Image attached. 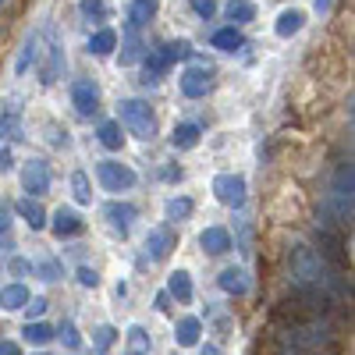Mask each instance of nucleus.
<instances>
[{"mask_svg":"<svg viewBox=\"0 0 355 355\" xmlns=\"http://www.w3.org/2000/svg\"><path fill=\"white\" fill-rule=\"evenodd\" d=\"M291 277L306 291H320V284H327V270H323V256L309 245H291Z\"/></svg>","mask_w":355,"mask_h":355,"instance_id":"obj_1","label":"nucleus"},{"mask_svg":"<svg viewBox=\"0 0 355 355\" xmlns=\"http://www.w3.org/2000/svg\"><path fill=\"white\" fill-rule=\"evenodd\" d=\"M121 125H125L135 139H153L157 117H153L150 103H142V100H125V103H121Z\"/></svg>","mask_w":355,"mask_h":355,"instance_id":"obj_2","label":"nucleus"},{"mask_svg":"<svg viewBox=\"0 0 355 355\" xmlns=\"http://www.w3.org/2000/svg\"><path fill=\"white\" fill-rule=\"evenodd\" d=\"M96 178H100V185L107 189V192H128V189H135V171L128 167V164H117V160H100L96 164Z\"/></svg>","mask_w":355,"mask_h":355,"instance_id":"obj_3","label":"nucleus"},{"mask_svg":"<svg viewBox=\"0 0 355 355\" xmlns=\"http://www.w3.org/2000/svg\"><path fill=\"white\" fill-rule=\"evenodd\" d=\"M331 202L338 220H352V164H341L334 174V189H331Z\"/></svg>","mask_w":355,"mask_h":355,"instance_id":"obj_4","label":"nucleus"},{"mask_svg":"<svg viewBox=\"0 0 355 355\" xmlns=\"http://www.w3.org/2000/svg\"><path fill=\"white\" fill-rule=\"evenodd\" d=\"M214 196L224 206H231V210H239L245 202V178L242 174H217L214 178Z\"/></svg>","mask_w":355,"mask_h":355,"instance_id":"obj_5","label":"nucleus"},{"mask_svg":"<svg viewBox=\"0 0 355 355\" xmlns=\"http://www.w3.org/2000/svg\"><path fill=\"white\" fill-rule=\"evenodd\" d=\"M21 192H28V196H46L50 192V167L43 164V160H28L25 167H21Z\"/></svg>","mask_w":355,"mask_h":355,"instance_id":"obj_6","label":"nucleus"},{"mask_svg":"<svg viewBox=\"0 0 355 355\" xmlns=\"http://www.w3.org/2000/svg\"><path fill=\"white\" fill-rule=\"evenodd\" d=\"M71 103H75V110H78L82 117L96 114V110H100V89H96V82H89V78L75 82V85H71Z\"/></svg>","mask_w":355,"mask_h":355,"instance_id":"obj_7","label":"nucleus"},{"mask_svg":"<svg viewBox=\"0 0 355 355\" xmlns=\"http://www.w3.org/2000/svg\"><path fill=\"white\" fill-rule=\"evenodd\" d=\"M64 71V50H61V40L50 36V46H46V64H40V82L43 85H53Z\"/></svg>","mask_w":355,"mask_h":355,"instance_id":"obj_8","label":"nucleus"},{"mask_svg":"<svg viewBox=\"0 0 355 355\" xmlns=\"http://www.w3.org/2000/svg\"><path fill=\"white\" fill-rule=\"evenodd\" d=\"M174 249V231L171 227H153L150 234H146V256H150L153 263L167 259Z\"/></svg>","mask_w":355,"mask_h":355,"instance_id":"obj_9","label":"nucleus"},{"mask_svg":"<svg viewBox=\"0 0 355 355\" xmlns=\"http://www.w3.org/2000/svg\"><path fill=\"white\" fill-rule=\"evenodd\" d=\"M103 217L110 220V227H114V231L128 234V227H132V220L139 217V210H135L132 202H107V206H103Z\"/></svg>","mask_w":355,"mask_h":355,"instance_id":"obj_10","label":"nucleus"},{"mask_svg":"<svg viewBox=\"0 0 355 355\" xmlns=\"http://www.w3.org/2000/svg\"><path fill=\"white\" fill-rule=\"evenodd\" d=\"M206 89H210V71H206V68H185L182 71V93L189 100L206 96Z\"/></svg>","mask_w":355,"mask_h":355,"instance_id":"obj_11","label":"nucleus"},{"mask_svg":"<svg viewBox=\"0 0 355 355\" xmlns=\"http://www.w3.org/2000/svg\"><path fill=\"white\" fill-rule=\"evenodd\" d=\"M199 245H202V252H210V256H224L227 249H231V234H227V227H206L202 234H199Z\"/></svg>","mask_w":355,"mask_h":355,"instance_id":"obj_12","label":"nucleus"},{"mask_svg":"<svg viewBox=\"0 0 355 355\" xmlns=\"http://www.w3.org/2000/svg\"><path fill=\"white\" fill-rule=\"evenodd\" d=\"M53 234L57 239H75V234L82 231V217L75 214V210H68V206H61V210L53 214Z\"/></svg>","mask_w":355,"mask_h":355,"instance_id":"obj_13","label":"nucleus"},{"mask_svg":"<svg viewBox=\"0 0 355 355\" xmlns=\"http://www.w3.org/2000/svg\"><path fill=\"white\" fill-rule=\"evenodd\" d=\"M15 210L28 220V227H33V231H43V227H46V210L40 206V199H36V196H25V199H18Z\"/></svg>","mask_w":355,"mask_h":355,"instance_id":"obj_14","label":"nucleus"},{"mask_svg":"<svg viewBox=\"0 0 355 355\" xmlns=\"http://www.w3.org/2000/svg\"><path fill=\"white\" fill-rule=\"evenodd\" d=\"M199 334H202V323H199L196 316H182V320H178V327H174V341H178V348H192V345H199Z\"/></svg>","mask_w":355,"mask_h":355,"instance_id":"obj_15","label":"nucleus"},{"mask_svg":"<svg viewBox=\"0 0 355 355\" xmlns=\"http://www.w3.org/2000/svg\"><path fill=\"white\" fill-rule=\"evenodd\" d=\"M316 245H320V256H327L331 263H338V266H341L345 252H341V239H338L334 231H327V227H320V231H316Z\"/></svg>","mask_w":355,"mask_h":355,"instance_id":"obj_16","label":"nucleus"},{"mask_svg":"<svg viewBox=\"0 0 355 355\" xmlns=\"http://www.w3.org/2000/svg\"><path fill=\"white\" fill-rule=\"evenodd\" d=\"M160 8V0H132V8H128V25L142 28V25H150L153 15Z\"/></svg>","mask_w":355,"mask_h":355,"instance_id":"obj_17","label":"nucleus"},{"mask_svg":"<svg viewBox=\"0 0 355 355\" xmlns=\"http://www.w3.org/2000/svg\"><path fill=\"white\" fill-rule=\"evenodd\" d=\"M167 295H171V299H178V302H192V277H189V270H174L171 274Z\"/></svg>","mask_w":355,"mask_h":355,"instance_id":"obj_18","label":"nucleus"},{"mask_svg":"<svg viewBox=\"0 0 355 355\" xmlns=\"http://www.w3.org/2000/svg\"><path fill=\"white\" fill-rule=\"evenodd\" d=\"M25 302H28V288L25 284H8L4 291H0V309H4V313L25 309Z\"/></svg>","mask_w":355,"mask_h":355,"instance_id":"obj_19","label":"nucleus"},{"mask_svg":"<svg viewBox=\"0 0 355 355\" xmlns=\"http://www.w3.org/2000/svg\"><path fill=\"white\" fill-rule=\"evenodd\" d=\"M199 135H202V128L196 121H185V125L174 128L171 142H174V150H192V146H199Z\"/></svg>","mask_w":355,"mask_h":355,"instance_id":"obj_20","label":"nucleus"},{"mask_svg":"<svg viewBox=\"0 0 355 355\" xmlns=\"http://www.w3.org/2000/svg\"><path fill=\"white\" fill-rule=\"evenodd\" d=\"M142 57V40H139V28L128 25L125 28V40H121V64H135Z\"/></svg>","mask_w":355,"mask_h":355,"instance_id":"obj_21","label":"nucleus"},{"mask_svg":"<svg viewBox=\"0 0 355 355\" xmlns=\"http://www.w3.org/2000/svg\"><path fill=\"white\" fill-rule=\"evenodd\" d=\"M0 139H25L21 135V114H18V107H11V110H4L0 114Z\"/></svg>","mask_w":355,"mask_h":355,"instance_id":"obj_22","label":"nucleus"},{"mask_svg":"<svg viewBox=\"0 0 355 355\" xmlns=\"http://www.w3.org/2000/svg\"><path fill=\"white\" fill-rule=\"evenodd\" d=\"M167 57L157 50V53H150V57H146V68H142V82H160L164 75H167Z\"/></svg>","mask_w":355,"mask_h":355,"instance_id":"obj_23","label":"nucleus"},{"mask_svg":"<svg viewBox=\"0 0 355 355\" xmlns=\"http://www.w3.org/2000/svg\"><path fill=\"white\" fill-rule=\"evenodd\" d=\"M114 46H117L114 28H100V33H93V40H89V53H96V57H107Z\"/></svg>","mask_w":355,"mask_h":355,"instance_id":"obj_24","label":"nucleus"},{"mask_svg":"<svg viewBox=\"0 0 355 355\" xmlns=\"http://www.w3.org/2000/svg\"><path fill=\"white\" fill-rule=\"evenodd\" d=\"M220 288H224L227 295H245V288H249L245 270H234V266H227V270L220 274Z\"/></svg>","mask_w":355,"mask_h":355,"instance_id":"obj_25","label":"nucleus"},{"mask_svg":"<svg viewBox=\"0 0 355 355\" xmlns=\"http://www.w3.org/2000/svg\"><path fill=\"white\" fill-rule=\"evenodd\" d=\"M21 334H25V341H33V345H46L53 338V327H50V323H43V320H28L25 327H21Z\"/></svg>","mask_w":355,"mask_h":355,"instance_id":"obj_26","label":"nucleus"},{"mask_svg":"<svg viewBox=\"0 0 355 355\" xmlns=\"http://www.w3.org/2000/svg\"><path fill=\"white\" fill-rule=\"evenodd\" d=\"M302 21H306L302 11H284V15L277 18V36H281V40H291V36L302 28Z\"/></svg>","mask_w":355,"mask_h":355,"instance_id":"obj_27","label":"nucleus"},{"mask_svg":"<svg viewBox=\"0 0 355 355\" xmlns=\"http://www.w3.org/2000/svg\"><path fill=\"white\" fill-rule=\"evenodd\" d=\"M96 135H100V142L107 146V150H121V142H125V135H121V121H103Z\"/></svg>","mask_w":355,"mask_h":355,"instance_id":"obj_28","label":"nucleus"},{"mask_svg":"<svg viewBox=\"0 0 355 355\" xmlns=\"http://www.w3.org/2000/svg\"><path fill=\"white\" fill-rule=\"evenodd\" d=\"M245 40H242V33H239V28H217V33H214V46L217 50H239Z\"/></svg>","mask_w":355,"mask_h":355,"instance_id":"obj_29","label":"nucleus"},{"mask_svg":"<svg viewBox=\"0 0 355 355\" xmlns=\"http://www.w3.org/2000/svg\"><path fill=\"white\" fill-rule=\"evenodd\" d=\"M227 18L231 21H252L256 18V8H252V0H227Z\"/></svg>","mask_w":355,"mask_h":355,"instance_id":"obj_30","label":"nucleus"},{"mask_svg":"<svg viewBox=\"0 0 355 355\" xmlns=\"http://www.w3.org/2000/svg\"><path fill=\"white\" fill-rule=\"evenodd\" d=\"M36 46H40V36H36V33H28V40H25V46H21V57H18V64H15V75H25V71H28Z\"/></svg>","mask_w":355,"mask_h":355,"instance_id":"obj_31","label":"nucleus"},{"mask_svg":"<svg viewBox=\"0 0 355 355\" xmlns=\"http://www.w3.org/2000/svg\"><path fill=\"white\" fill-rule=\"evenodd\" d=\"M128 352L132 355H150V334L142 327H128Z\"/></svg>","mask_w":355,"mask_h":355,"instance_id":"obj_32","label":"nucleus"},{"mask_svg":"<svg viewBox=\"0 0 355 355\" xmlns=\"http://www.w3.org/2000/svg\"><path fill=\"white\" fill-rule=\"evenodd\" d=\"M192 217V199H171L167 202V220H189Z\"/></svg>","mask_w":355,"mask_h":355,"instance_id":"obj_33","label":"nucleus"},{"mask_svg":"<svg viewBox=\"0 0 355 355\" xmlns=\"http://www.w3.org/2000/svg\"><path fill=\"white\" fill-rule=\"evenodd\" d=\"M78 11H82L89 21H103V18H107V0H82Z\"/></svg>","mask_w":355,"mask_h":355,"instance_id":"obj_34","label":"nucleus"},{"mask_svg":"<svg viewBox=\"0 0 355 355\" xmlns=\"http://www.w3.org/2000/svg\"><path fill=\"white\" fill-rule=\"evenodd\" d=\"M160 53L167 57V64H174V61H185V57H189V43H185V40L167 43V46H160Z\"/></svg>","mask_w":355,"mask_h":355,"instance_id":"obj_35","label":"nucleus"},{"mask_svg":"<svg viewBox=\"0 0 355 355\" xmlns=\"http://www.w3.org/2000/svg\"><path fill=\"white\" fill-rule=\"evenodd\" d=\"M71 189H75V199H78V202H89V199H93V192H89V178H85L82 171L71 174Z\"/></svg>","mask_w":355,"mask_h":355,"instance_id":"obj_36","label":"nucleus"},{"mask_svg":"<svg viewBox=\"0 0 355 355\" xmlns=\"http://www.w3.org/2000/svg\"><path fill=\"white\" fill-rule=\"evenodd\" d=\"M61 341H64V348H68V352H75V348L82 345V338H78V327H75L71 320H64V323H61Z\"/></svg>","mask_w":355,"mask_h":355,"instance_id":"obj_37","label":"nucleus"},{"mask_svg":"<svg viewBox=\"0 0 355 355\" xmlns=\"http://www.w3.org/2000/svg\"><path fill=\"white\" fill-rule=\"evenodd\" d=\"M117 341V331L110 327V323H103V327H96V338H93V345L100 348V352H107L110 345Z\"/></svg>","mask_w":355,"mask_h":355,"instance_id":"obj_38","label":"nucleus"},{"mask_svg":"<svg viewBox=\"0 0 355 355\" xmlns=\"http://www.w3.org/2000/svg\"><path fill=\"white\" fill-rule=\"evenodd\" d=\"M192 11H196L199 18L210 21V18L217 15V0H192Z\"/></svg>","mask_w":355,"mask_h":355,"instance_id":"obj_39","label":"nucleus"},{"mask_svg":"<svg viewBox=\"0 0 355 355\" xmlns=\"http://www.w3.org/2000/svg\"><path fill=\"white\" fill-rule=\"evenodd\" d=\"M36 274L43 281H57V277H61V266H57L53 259H46V263H36Z\"/></svg>","mask_w":355,"mask_h":355,"instance_id":"obj_40","label":"nucleus"},{"mask_svg":"<svg viewBox=\"0 0 355 355\" xmlns=\"http://www.w3.org/2000/svg\"><path fill=\"white\" fill-rule=\"evenodd\" d=\"M78 284L82 288H96L100 284V274L93 270V266H78Z\"/></svg>","mask_w":355,"mask_h":355,"instance_id":"obj_41","label":"nucleus"},{"mask_svg":"<svg viewBox=\"0 0 355 355\" xmlns=\"http://www.w3.org/2000/svg\"><path fill=\"white\" fill-rule=\"evenodd\" d=\"M25 309H28V316H33V320H40V316L46 313V299H36V302L28 299V302H25Z\"/></svg>","mask_w":355,"mask_h":355,"instance_id":"obj_42","label":"nucleus"},{"mask_svg":"<svg viewBox=\"0 0 355 355\" xmlns=\"http://www.w3.org/2000/svg\"><path fill=\"white\" fill-rule=\"evenodd\" d=\"M8 227H11V210L0 206V234H8Z\"/></svg>","mask_w":355,"mask_h":355,"instance_id":"obj_43","label":"nucleus"},{"mask_svg":"<svg viewBox=\"0 0 355 355\" xmlns=\"http://www.w3.org/2000/svg\"><path fill=\"white\" fill-rule=\"evenodd\" d=\"M15 167V157H11V150H0V171H11Z\"/></svg>","mask_w":355,"mask_h":355,"instance_id":"obj_44","label":"nucleus"},{"mask_svg":"<svg viewBox=\"0 0 355 355\" xmlns=\"http://www.w3.org/2000/svg\"><path fill=\"white\" fill-rule=\"evenodd\" d=\"M0 355H21V348L15 341H0Z\"/></svg>","mask_w":355,"mask_h":355,"instance_id":"obj_45","label":"nucleus"},{"mask_svg":"<svg viewBox=\"0 0 355 355\" xmlns=\"http://www.w3.org/2000/svg\"><path fill=\"white\" fill-rule=\"evenodd\" d=\"M313 4H316V15H327V11H331V4H334V0H313Z\"/></svg>","mask_w":355,"mask_h":355,"instance_id":"obj_46","label":"nucleus"},{"mask_svg":"<svg viewBox=\"0 0 355 355\" xmlns=\"http://www.w3.org/2000/svg\"><path fill=\"white\" fill-rule=\"evenodd\" d=\"M202 355H220V348H214V345H206V348H202Z\"/></svg>","mask_w":355,"mask_h":355,"instance_id":"obj_47","label":"nucleus"},{"mask_svg":"<svg viewBox=\"0 0 355 355\" xmlns=\"http://www.w3.org/2000/svg\"><path fill=\"white\" fill-rule=\"evenodd\" d=\"M4 4H8V0H0V8H4Z\"/></svg>","mask_w":355,"mask_h":355,"instance_id":"obj_48","label":"nucleus"},{"mask_svg":"<svg viewBox=\"0 0 355 355\" xmlns=\"http://www.w3.org/2000/svg\"><path fill=\"white\" fill-rule=\"evenodd\" d=\"M128 355H132V352H128Z\"/></svg>","mask_w":355,"mask_h":355,"instance_id":"obj_49","label":"nucleus"},{"mask_svg":"<svg viewBox=\"0 0 355 355\" xmlns=\"http://www.w3.org/2000/svg\"><path fill=\"white\" fill-rule=\"evenodd\" d=\"M40 355H43V352H40Z\"/></svg>","mask_w":355,"mask_h":355,"instance_id":"obj_50","label":"nucleus"}]
</instances>
